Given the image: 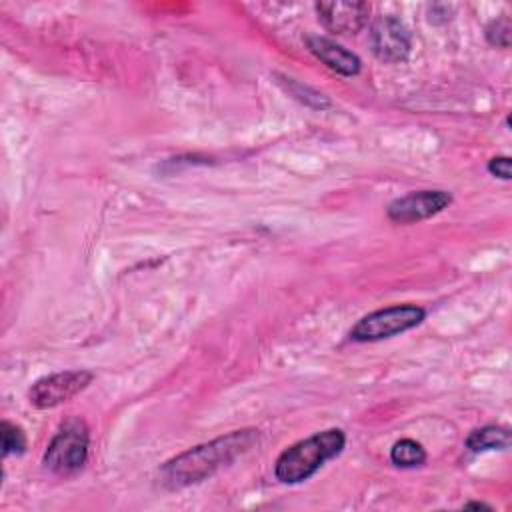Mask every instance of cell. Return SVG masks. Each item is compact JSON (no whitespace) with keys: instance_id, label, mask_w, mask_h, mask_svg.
<instances>
[{"instance_id":"1","label":"cell","mask_w":512,"mask_h":512,"mask_svg":"<svg viewBox=\"0 0 512 512\" xmlns=\"http://www.w3.org/2000/svg\"><path fill=\"white\" fill-rule=\"evenodd\" d=\"M258 440L260 432L256 428H244L232 430L226 436L188 448L182 454L164 462V466L160 468V482L168 490H178L202 482L220 468L234 462L238 456L252 450Z\"/></svg>"},{"instance_id":"2","label":"cell","mask_w":512,"mask_h":512,"mask_svg":"<svg viewBox=\"0 0 512 512\" xmlns=\"http://www.w3.org/2000/svg\"><path fill=\"white\" fill-rule=\"evenodd\" d=\"M346 446V436L340 428L316 432L286 450L274 462V476L282 484H300L312 478L328 460L336 458Z\"/></svg>"},{"instance_id":"3","label":"cell","mask_w":512,"mask_h":512,"mask_svg":"<svg viewBox=\"0 0 512 512\" xmlns=\"http://www.w3.org/2000/svg\"><path fill=\"white\" fill-rule=\"evenodd\" d=\"M426 318V310L416 304H394L362 316L352 328L350 338L356 342H376L416 328Z\"/></svg>"},{"instance_id":"4","label":"cell","mask_w":512,"mask_h":512,"mask_svg":"<svg viewBox=\"0 0 512 512\" xmlns=\"http://www.w3.org/2000/svg\"><path fill=\"white\" fill-rule=\"evenodd\" d=\"M90 434L82 420L66 422L50 440L44 452V466L60 476H70L78 472L88 458Z\"/></svg>"},{"instance_id":"5","label":"cell","mask_w":512,"mask_h":512,"mask_svg":"<svg viewBox=\"0 0 512 512\" xmlns=\"http://www.w3.org/2000/svg\"><path fill=\"white\" fill-rule=\"evenodd\" d=\"M94 374L90 370H64L38 378L30 390L28 400L38 410L56 408L90 386Z\"/></svg>"},{"instance_id":"6","label":"cell","mask_w":512,"mask_h":512,"mask_svg":"<svg viewBox=\"0 0 512 512\" xmlns=\"http://www.w3.org/2000/svg\"><path fill=\"white\" fill-rule=\"evenodd\" d=\"M452 202V194L446 190H418L392 200L386 208V216L396 224H414L440 214Z\"/></svg>"},{"instance_id":"7","label":"cell","mask_w":512,"mask_h":512,"mask_svg":"<svg viewBox=\"0 0 512 512\" xmlns=\"http://www.w3.org/2000/svg\"><path fill=\"white\" fill-rule=\"evenodd\" d=\"M370 48L382 62H402L408 58L412 48L410 32L398 18L382 16L370 28Z\"/></svg>"},{"instance_id":"8","label":"cell","mask_w":512,"mask_h":512,"mask_svg":"<svg viewBox=\"0 0 512 512\" xmlns=\"http://www.w3.org/2000/svg\"><path fill=\"white\" fill-rule=\"evenodd\" d=\"M316 14L320 24L332 34H356L360 32L370 16L368 2H316Z\"/></svg>"},{"instance_id":"9","label":"cell","mask_w":512,"mask_h":512,"mask_svg":"<svg viewBox=\"0 0 512 512\" xmlns=\"http://www.w3.org/2000/svg\"><path fill=\"white\" fill-rule=\"evenodd\" d=\"M308 50L330 70L342 76H356L362 68L360 58L326 36H306Z\"/></svg>"},{"instance_id":"10","label":"cell","mask_w":512,"mask_h":512,"mask_svg":"<svg viewBox=\"0 0 512 512\" xmlns=\"http://www.w3.org/2000/svg\"><path fill=\"white\" fill-rule=\"evenodd\" d=\"M510 446V430L506 426L488 424L476 428L466 438V448L474 454L488 452V450H506Z\"/></svg>"},{"instance_id":"11","label":"cell","mask_w":512,"mask_h":512,"mask_svg":"<svg viewBox=\"0 0 512 512\" xmlns=\"http://www.w3.org/2000/svg\"><path fill=\"white\" fill-rule=\"evenodd\" d=\"M390 462L398 468H416L426 462V450L412 438H402L390 448Z\"/></svg>"},{"instance_id":"12","label":"cell","mask_w":512,"mask_h":512,"mask_svg":"<svg viewBox=\"0 0 512 512\" xmlns=\"http://www.w3.org/2000/svg\"><path fill=\"white\" fill-rule=\"evenodd\" d=\"M0 438H2V456L22 454L26 450V434L20 426L4 420L0 424Z\"/></svg>"},{"instance_id":"13","label":"cell","mask_w":512,"mask_h":512,"mask_svg":"<svg viewBox=\"0 0 512 512\" xmlns=\"http://www.w3.org/2000/svg\"><path fill=\"white\" fill-rule=\"evenodd\" d=\"M510 32H512V22H510V16H500V18H494L488 26H486V40L490 46H496V48H508L510 46Z\"/></svg>"},{"instance_id":"14","label":"cell","mask_w":512,"mask_h":512,"mask_svg":"<svg viewBox=\"0 0 512 512\" xmlns=\"http://www.w3.org/2000/svg\"><path fill=\"white\" fill-rule=\"evenodd\" d=\"M288 80V90H290V94L292 96H296L300 102H304V104H308V106H312V108H328L330 106V102H328V98L324 96V94H320V92H316V90H312V88H308V86H302L300 82H294L292 78H286Z\"/></svg>"},{"instance_id":"15","label":"cell","mask_w":512,"mask_h":512,"mask_svg":"<svg viewBox=\"0 0 512 512\" xmlns=\"http://www.w3.org/2000/svg\"><path fill=\"white\" fill-rule=\"evenodd\" d=\"M488 172L496 178L510 180V158L508 156H494L488 162Z\"/></svg>"},{"instance_id":"16","label":"cell","mask_w":512,"mask_h":512,"mask_svg":"<svg viewBox=\"0 0 512 512\" xmlns=\"http://www.w3.org/2000/svg\"><path fill=\"white\" fill-rule=\"evenodd\" d=\"M464 508L466 510H492V506L484 504V502H468V504H464Z\"/></svg>"}]
</instances>
